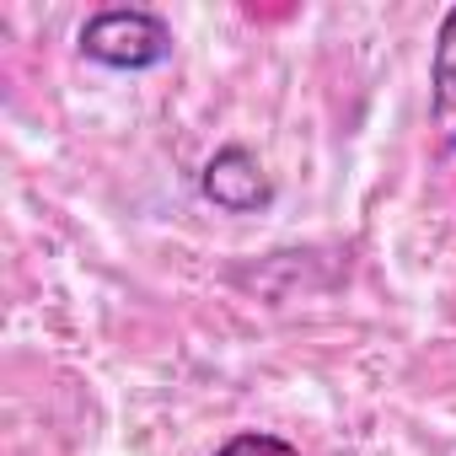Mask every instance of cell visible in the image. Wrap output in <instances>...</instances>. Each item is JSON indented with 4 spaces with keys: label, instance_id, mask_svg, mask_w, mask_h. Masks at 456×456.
Wrapping results in <instances>:
<instances>
[{
    "label": "cell",
    "instance_id": "6da1fadb",
    "mask_svg": "<svg viewBox=\"0 0 456 456\" xmlns=\"http://www.w3.org/2000/svg\"><path fill=\"white\" fill-rule=\"evenodd\" d=\"M76 49H81V60H92L102 70L140 76V70H156L172 60V28L145 6H102L81 22Z\"/></svg>",
    "mask_w": 456,
    "mask_h": 456
},
{
    "label": "cell",
    "instance_id": "7a4b0ae2",
    "mask_svg": "<svg viewBox=\"0 0 456 456\" xmlns=\"http://www.w3.org/2000/svg\"><path fill=\"white\" fill-rule=\"evenodd\" d=\"M199 193L225 215H258L274 204V183L248 145H220L199 172Z\"/></svg>",
    "mask_w": 456,
    "mask_h": 456
},
{
    "label": "cell",
    "instance_id": "3957f363",
    "mask_svg": "<svg viewBox=\"0 0 456 456\" xmlns=\"http://www.w3.org/2000/svg\"><path fill=\"white\" fill-rule=\"evenodd\" d=\"M429 129L440 156H456V6L440 17L429 49Z\"/></svg>",
    "mask_w": 456,
    "mask_h": 456
},
{
    "label": "cell",
    "instance_id": "277c9868",
    "mask_svg": "<svg viewBox=\"0 0 456 456\" xmlns=\"http://www.w3.org/2000/svg\"><path fill=\"white\" fill-rule=\"evenodd\" d=\"M215 456H301V451L274 429H237L232 440L215 445Z\"/></svg>",
    "mask_w": 456,
    "mask_h": 456
}]
</instances>
